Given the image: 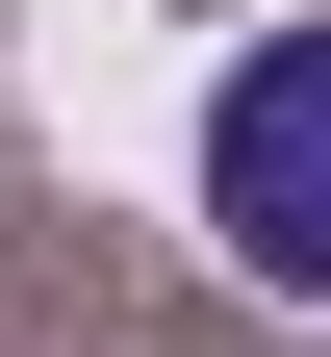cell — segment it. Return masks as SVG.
Instances as JSON below:
<instances>
[{"mask_svg":"<svg viewBox=\"0 0 331 357\" xmlns=\"http://www.w3.org/2000/svg\"><path fill=\"white\" fill-rule=\"evenodd\" d=\"M204 230H229V281L331 306V26H280V52L204 77Z\"/></svg>","mask_w":331,"mask_h":357,"instance_id":"1","label":"cell"}]
</instances>
